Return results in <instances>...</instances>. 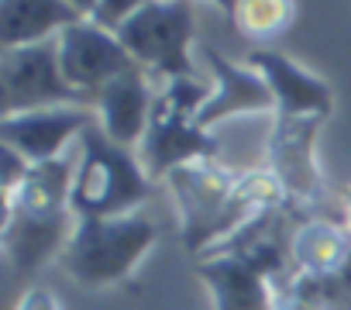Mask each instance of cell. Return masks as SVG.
I'll return each instance as SVG.
<instances>
[{
    "mask_svg": "<svg viewBox=\"0 0 351 310\" xmlns=\"http://www.w3.org/2000/svg\"><path fill=\"white\" fill-rule=\"evenodd\" d=\"M66 4L80 14V18H93V11H97V4L100 0H66Z\"/></svg>",
    "mask_w": 351,
    "mask_h": 310,
    "instance_id": "cb8c5ba5",
    "label": "cell"
},
{
    "mask_svg": "<svg viewBox=\"0 0 351 310\" xmlns=\"http://www.w3.org/2000/svg\"><path fill=\"white\" fill-rule=\"evenodd\" d=\"M165 183L176 197V207H180L183 245L197 259L207 255L214 245L228 241L258 214L289 204L272 169L231 173L217 166V159L180 166Z\"/></svg>",
    "mask_w": 351,
    "mask_h": 310,
    "instance_id": "6da1fadb",
    "label": "cell"
},
{
    "mask_svg": "<svg viewBox=\"0 0 351 310\" xmlns=\"http://www.w3.org/2000/svg\"><path fill=\"white\" fill-rule=\"evenodd\" d=\"M327 117L306 114V117H289L276 114V124L265 141V159L282 183L289 204L296 207H320L327 200V183L317 166V134Z\"/></svg>",
    "mask_w": 351,
    "mask_h": 310,
    "instance_id": "52a82bcc",
    "label": "cell"
},
{
    "mask_svg": "<svg viewBox=\"0 0 351 310\" xmlns=\"http://www.w3.org/2000/svg\"><path fill=\"white\" fill-rule=\"evenodd\" d=\"M0 90H4V114L93 104L90 97H83L66 83L59 66V38L4 49V56H0Z\"/></svg>",
    "mask_w": 351,
    "mask_h": 310,
    "instance_id": "5b68a950",
    "label": "cell"
},
{
    "mask_svg": "<svg viewBox=\"0 0 351 310\" xmlns=\"http://www.w3.org/2000/svg\"><path fill=\"white\" fill-rule=\"evenodd\" d=\"M210 4H217L228 18H234V11H238V0H210Z\"/></svg>",
    "mask_w": 351,
    "mask_h": 310,
    "instance_id": "d4e9b609",
    "label": "cell"
},
{
    "mask_svg": "<svg viewBox=\"0 0 351 310\" xmlns=\"http://www.w3.org/2000/svg\"><path fill=\"white\" fill-rule=\"evenodd\" d=\"M73 180H76V163L66 159V155L49 159V163H32V169L21 180V187L4 197V207L18 211V214H28V217H62V214H73L69 211Z\"/></svg>",
    "mask_w": 351,
    "mask_h": 310,
    "instance_id": "e0dca14e",
    "label": "cell"
},
{
    "mask_svg": "<svg viewBox=\"0 0 351 310\" xmlns=\"http://www.w3.org/2000/svg\"><path fill=\"white\" fill-rule=\"evenodd\" d=\"M197 276L210 286L217 310H276V276L248 255L197 259Z\"/></svg>",
    "mask_w": 351,
    "mask_h": 310,
    "instance_id": "8fae6325",
    "label": "cell"
},
{
    "mask_svg": "<svg viewBox=\"0 0 351 310\" xmlns=\"http://www.w3.org/2000/svg\"><path fill=\"white\" fill-rule=\"evenodd\" d=\"M145 4H148V0H100L90 21H97L100 28H107V32L117 35V28H121L128 18H134Z\"/></svg>",
    "mask_w": 351,
    "mask_h": 310,
    "instance_id": "d6986e66",
    "label": "cell"
},
{
    "mask_svg": "<svg viewBox=\"0 0 351 310\" xmlns=\"http://www.w3.org/2000/svg\"><path fill=\"white\" fill-rule=\"evenodd\" d=\"M28 169H32V163L25 159L18 148L0 145V190H4V197L21 187V180L28 176Z\"/></svg>",
    "mask_w": 351,
    "mask_h": 310,
    "instance_id": "ffe728a7",
    "label": "cell"
},
{
    "mask_svg": "<svg viewBox=\"0 0 351 310\" xmlns=\"http://www.w3.org/2000/svg\"><path fill=\"white\" fill-rule=\"evenodd\" d=\"M59 66H62L66 83L73 90H80L83 97H90L97 107L100 90L114 76L134 69L138 62L131 59V52L121 45V38L114 32L83 18L59 35Z\"/></svg>",
    "mask_w": 351,
    "mask_h": 310,
    "instance_id": "ba28073f",
    "label": "cell"
},
{
    "mask_svg": "<svg viewBox=\"0 0 351 310\" xmlns=\"http://www.w3.org/2000/svg\"><path fill=\"white\" fill-rule=\"evenodd\" d=\"M276 310H327L317 296H310L300 283H296V276L289 279V283H282L279 289H276Z\"/></svg>",
    "mask_w": 351,
    "mask_h": 310,
    "instance_id": "44dd1931",
    "label": "cell"
},
{
    "mask_svg": "<svg viewBox=\"0 0 351 310\" xmlns=\"http://www.w3.org/2000/svg\"><path fill=\"white\" fill-rule=\"evenodd\" d=\"M141 166L152 180H169L180 166L217 159V141L197 121V110L176 104L165 90L155 97L148 131L141 138Z\"/></svg>",
    "mask_w": 351,
    "mask_h": 310,
    "instance_id": "8992f818",
    "label": "cell"
},
{
    "mask_svg": "<svg viewBox=\"0 0 351 310\" xmlns=\"http://www.w3.org/2000/svg\"><path fill=\"white\" fill-rule=\"evenodd\" d=\"M248 66L258 69L262 80L269 83V90L276 97V114H289V117H306V114L330 117V107H334L330 86L320 76H313L310 69H303L300 62H293L289 56L272 52V49H255L248 56Z\"/></svg>",
    "mask_w": 351,
    "mask_h": 310,
    "instance_id": "7c38bea8",
    "label": "cell"
},
{
    "mask_svg": "<svg viewBox=\"0 0 351 310\" xmlns=\"http://www.w3.org/2000/svg\"><path fill=\"white\" fill-rule=\"evenodd\" d=\"M148 193L152 176L145 173L141 159L131 148L114 145L97 124L80 134V159L69 197V211L76 221L138 214Z\"/></svg>",
    "mask_w": 351,
    "mask_h": 310,
    "instance_id": "7a4b0ae2",
    "label": "cell"
},
{
    "mask_svg": "<svg viewBox=\"0 0 351 310\" xmlns=\"http://www.w3.org/2000/svg\"><path fill=\"white\" fill-rule=\"evenodd\" d=\"M18 310H59V303H56V296H52L49 289L35 286V289H28V293L21 296Z\"/></svg>",
    "mask_w": 351,
    "mask_h": 310,
    "instance_id": "7402d4cb",
    "label": "cell"
},
{
    "mask_svg": "<svg viewBox=\"0 0 351 310\" xmlns=\"http://www.w3.org/2000/svg\"><path fill=\"white\" fill-rule=\"evenodd\" d=\"M337 207H341V224L351 231V187H344L337 193Z\"/></svg>",
    "mask_w": 351,
    "mask_h": 310,
    "instance_id": "603a6c76",
    "label": "cell"
},
{
    "mask_svg": "<svg viewBox=\"0 0 351 310\" xmlns=\"http://www.w3.org/2000/svg\"><path fill=\"white\" fill-rule=\"evenodd\" d=\"M296 18V0H238L234 28L245 38H276L282 35Z\"/></svg>",
    "mask_w": 351,
    "mask_h": 310,
    "instance_id": "ac0fdd59",
    "label": "cell"
},
{
    "mask_svg": "<svg viewBox=\"0 0 351 310\" xmlns=\"http://www.w3.org/2000/svg\"><path fill=\"white\" fill-rule=\"evenodd\" d=\"M155 224L145 214L124 217H83L76 221L59 265L80 286H110L124 283L138 262L155 245Z\"/></svg>",
    "mask_w": 351,
    "mask_h": 310,
    "instance_id": "3957f363",
    "label": "cell"
},
{
    "mask_svg": "<svg viewBox=\"0 0 351 310\" xmlns=\"http://www.w3.org/2000/svg\"><path fill=\"white\" fill-rule=\"evenodd\" d=\"M83 21L66 0H0V45L21 49L59 38L69 25Z\"/></svg>",
    "mask_w": 351,
    "mask_h": 310,
    "instance_id": "2e32d148",
    "label": "cell"
},
{
    "mask_svg": "<svg viewBox=\"0 0 351 310\" xmlns=\"http://www.w3.org/2000/svg\"><path fill=\"white\" fill-rule=\"evenodd\" d=\"M93 124L97 121L86 107H45L28 114H4L0 145L18 148L28 163H49L59 159L62 148Z\"/></svg>",
    "mask_w": 351,
    "mask_h": 310,
    "instance_id": "9c48e42d",
    "label": "cell"
},
{
    "mask_svg": "<svg viewBox=\"0 0 351 310\" xmlns=\"http://www.w3.org/2000/svg\"><path fill=\"white\" fill-rule=\"evenodd\" d=\"M73 214L62 217H28L18 211L4 207V224H0V238H4V252L11 259V265L18 269V276H32L38 272L52 255L59 259L69 235H73Z\"/></svg>",
    "mask_w": 351,
    "mask_h": 310,
    "instance_id": "5bb4252c",
    "label": "cell"
},
{
    "mask_svg": "<svg viewBox=\"0 0 351 310\" xmlns=\"http://www.w3.org/2000/svg\"><path fill=\"white\" fill-rule=\"evenodd\" d=\"M152 107H155V97L148 90V76H145L141 66H134V69L114 76L100 90V97H97V128L114 145L134 148V145H141V138L148 131Z\"/></svg>",
    "mask_w": 351,
    "mask_h": 310,
    "instance_id": "4fadbf2b",
    "label": "cell"
},
{
    "mask_svg": "<svg viewBox=\"0 0 351 310\" xmlns=\"http://www.w3.org/2000/svg\"><path fill=\"white\" fill-rule=\"evenodd\" d=\"M289 259L296 276L327 279L351 262V231L330 217H303L289 241Z\"/></svg>",
    "mask_w": 351,
    "mask_h": 310,
    "instance_id": "9a60e30c",
    "label": "cell"
},
{
    "mask_svg": "<svg viewBox=\"0 0 351 310\" xmlns=\"http://www.w3.org/2000/svg\"><path fill=\"white\" fill-rule=\"evenodd\" d=\"M204 62L214 73V93L210 100L200 107L197 121L210 131L221 121H231L238 114H262V110H276V97L269 90V83L262 80L258 69L252 66H238L231 59H224L214 45H200Z\"/></svg>",
    "mask_w": 351,
    "mask_h": 310,
    "instance_id": "30bf717a",
    "label": "cell"
},
{
    "mask_svg": "<svg viewBox=\"0 0 351 310\" xmlns=\"http://www.w3.org/2000/svg\"><path fill=\"white\" fill-rule=\"evenodd\" d=\"M121 45L141 69H155L165 80H190L193 73V0H148L117 28Z\"/></svg>",
    "mask_w": 351,
    "mask_h": 310,
    "instance_id": "277c9868",
    "label": "cell"
}]
</instances>
